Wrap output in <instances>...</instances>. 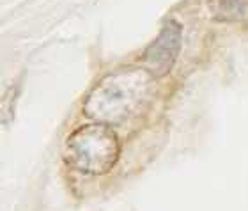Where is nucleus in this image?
Instances as JSON below:
<instances>
[{"label": "nucleus", "instance_id": "1", "mask_svg": "<svg viewBox=\"0 0 248 211\" xmlns=\"http://www.w3.org/2000/svg\"><path fill=\"white\" fill-rule=\"evenodd\" d=\"M155 80L142 66L112 73L89 93L83 114L96 123L108 126L124 123L151 99Z\"/></svg>", "mask_w": 248, "mask_h": 211}, {"label": "nucleus", "instance_id": "2", "mask_svg": "<svg viewBox=\"0 0 248 211\" xmlns=\"http://www.w3.org/2000/svg\"><path fill=\"white\" fill-rule=\"evenodd\" d=\"M121 155V142L108 124L91 123L75 130L64 147V160L83 174H107Z\"/></svg>", "mask_w": 248, "mask_h": 211}, {"label": "nucleus", "instance_id": "3", "mask_svg": "<svg viewBox=\"0 0 248 211\" xmlns=\"http://www.w3.org/2000/svg\"><path fill=\"white\" fill-rule=\"evenodd\" d=\"M181 25L176 20L165 21L156 41L145 50L140 59V66L144 67L145 71H149L155 78L167 77L177 61V55L181 50Z\"/></svg>", "mask_w": 248, "mask_h": 211}, {"label": "nucleus", "instance_id": "4", "mask_svg": "<svg viewBox=\"0 0 248 211\" xmlns=\"http://www.w3.org/2000/svg\"><path fill=\"white\" fill-rule=\"evenodd\" d=\"M209 11L218 21H241L248 16V0H209Z\"/></svg>", "mask_w": 248, "mask_h": 211}]
</instances>
